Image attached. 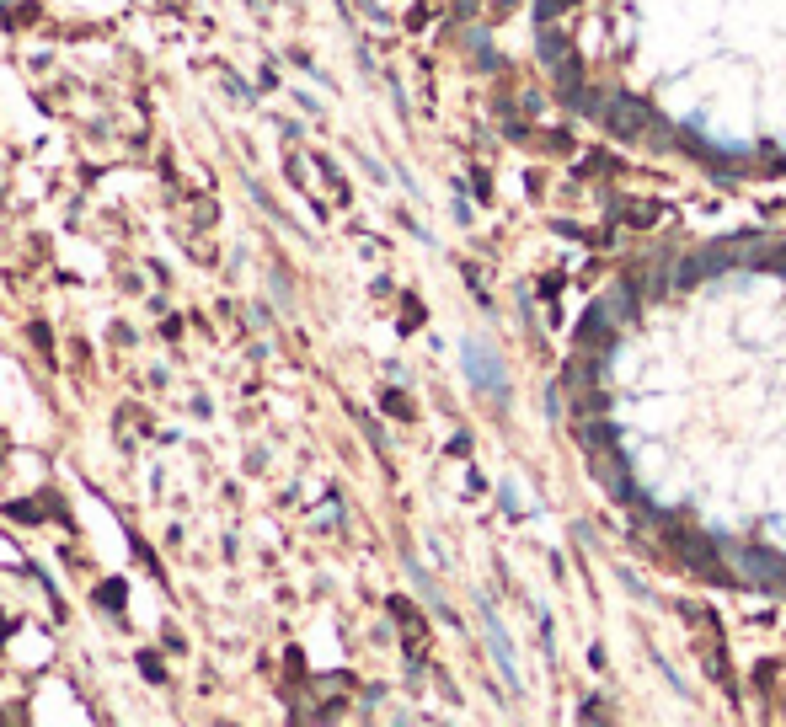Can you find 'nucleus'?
Listing matches in <instances>:
<instances>
[{
	"label": "nucleus",
	"instance_id": "f03ea898",
	"mask_svg": "<svg viewBox=\"0 0 786 727\" xmlns=\"http://www.w3.org/2000/svg\"><path fill=\"white\" fill-rule=\"evenodd\" d=\"M760 27H765V22H760ZM776 27H781V43H786V22H776ZM776 70H781V81H776V86H765V91H760V97H754V102L744 107V113H738V118L728 123V134H722V139H717V150H712V156H728V161H744V150H749V139H754V134H760V123H765L770 113H776V102L786 97V59H781V65H776ZM754 161H770V166H786V107H781V118H776V123H770V134H765V145H760V156H754Z\"/></svg>",
	"mask_w": 786,
	"mask_h": 727
},
{
	"label": "nucleus",
	"instance_id": "f257e3e1",
	"mask_svg": "<svg viewBox=\"0 0 786 727\" xmlns=\"http://www.w3.org/2000/svg\"><path fill=\"white\" fill-rule=\"evenodd\" d=\"M578 412L658 540L786 589V246H712L626 278L583 332Z\"/></svg>",
	"mask_w": 786,
	"mask_h": 727
}]
</instances>
